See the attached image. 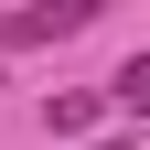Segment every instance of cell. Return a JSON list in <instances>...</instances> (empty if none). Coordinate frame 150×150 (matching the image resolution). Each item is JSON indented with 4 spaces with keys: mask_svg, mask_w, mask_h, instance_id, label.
I'll return each mask as SVG.
<instances>
[{
    "mask_svg": "<svg viewBox=\"0 0 150 150\" xmlns=\"http://www.w3.org/2000/svg\"><path fill=\"white\" fill-rule=\"evenodd\" d=\"M86 22H97V0H32V11H0V43H11V54H32V43L86 32Z\"/></svg>",
    "mask_w": 150,
    "mask_h": 150,
    "instance_id": "1",
    "label": "cell"
},
{
    "mask_svg": "<svg viewBox=\"0 0 150 150\" xmlns=\"http://www.w3.org/2000/svg\"><path fill=\"white\" fill-rule=\"evenodd\" d=\"M107 97H118V107H129V118H150V54H129V64H118V75H107Z\"/></svg>",
    "mask_w": 150,
    "mask_h": 150,
    "instance_id": "2",
    "label": "cell"
}]
</instances>
